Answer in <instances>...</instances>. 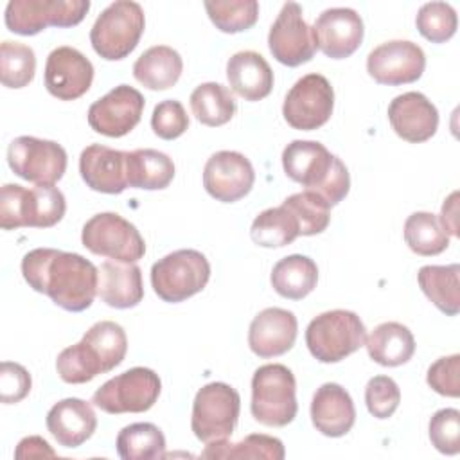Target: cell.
Returning a JSON list of instances; mask_svg holds the SVG:
<instances>
[{
	"mask_svg": "<svg viewBox=\"0 0 460 460\" xmlns=\"http://www.w3.org/2000/svg\"><path fill=\"white\" fill-rule=\"evenodd\" d=\"M22 275L34 291L70 313L88 309L97 295L99 270L79 253L34 248L22 259Z\"/></svg>",
	"mask_w": 460,
	"mask_h": 460,
	"instance_id": "6da1fadb",
	"label": "cell"
},
{
	"mask_svg": "<svg viewBox=\"0 0 460 460\" xmlns=\"http://www.w3.org/2000/svg\"><path fill=\"white\" fill-rule=\"evenodd\" d=\"M128 352L124 329L110 320L93 323L77 341L63 349L56 359V370L65 383L83 385L119 367Z\"/></svg>",
	"mask_w": 460,
	"mask_h": 460,
	"instance_id": "7a4b0ae2",
	"label": "cell"
},
{
	"mask_svg": "<svg viewBox=\"0 0 460 460\" xmlns=\"http://www.w3.org/2000/svg\"><path fill=\"white\" fill-rule=\"evenodd\" d=\"M282 167L288 178L316 192L329 207L338 205L350 189L347 165L316 140H293L282 151Z\"/></svg>",
	"mask_w": 460,
	"mask_h": 460,
	"instance_id": "3957f363",
	"label": "cell"
},
{
	"mask_svg": "<svg viewBox=\"0 0 460 460\" xmlns=\"http://www.w3.org/2000/svg\"><path fill=\"white\" fill-rule=\"evenodd\" d=\"M65 210V196L54 185L27 189L18 183H5L0 189V225L4 230L50 228L63 219Z\"/></svg>",
	"mask_w": 460,
	"mask_h": 460,
	"instance_id": "277c9868",
	"label": "cell"
},
{
	"mask_svg": "<svg viewBox=\"0 0 460 460\" xmlns=\"http://www.w3.org/2000/svg\"><path fill=\"white\" fill-rule=\"evenodd\" d=\"M250 410L264 426L282 428L293 422L298 411L296 381L286 365L268 363L253 372Z\"/></svg>",
	"mask_w": 460,
	"mask_h": 460,
	"instance_id": "5b68a950",
	"label": "cell"
},
{
	"mask_svg": "<svg viewBox=\"0 0 460 460\" xmlns=\"http://www.w3.org/2000/svg\"><path fill=\"white\" fill-rule=\"evenodd\" d=\"M367 329L361 318L347 309L314 316L305 329V345L320 363H338L365 345Z\"/></svg>",
	"mask_w": 460,
	"mask_h": 460,
	"instance_id": "8992f818",
	"label": "cell"
},
{
	"mask_svg": "<svg viewBox=\"0 0 460 460\" xmlns=\"http://www.w3.org/2000/svg\"><path fill=\"white\" fill-rule=\"evenodd\" d=\"M144 27L142 5L131 0H117L97 16L90 31V43L102 59L119 61L135 50Z\"/></svg>",
	"mask_w": 460,
	"mask_h": 460,
	"instance_id": "52a82bcc",
	"label": "cell"
},
{
	"mask_svg": "<svg viewBox=\"0 0 460 460\" xmlns=\"http://www.w3.org/2000/svg\"><path fill=\"white\" fill-rule=\"evenodd\" d=\"M210 279L207 257L192 248H181L158 259L151 268V286L164 302H183L199 293Z\"/></svg>",
	"mask_w": 460,
	"mask_h": 460,
	"instance_id": "ba28073f",
	"label": "cell"
},
{
	"mask_svg": "<svg viewBox=\"0 0 460 460\" xmlns=\"http://www.w3.org/2000/svg\"><path fill=\"white\" fill-rule=\"evenodd\" d=\"M241 411V397L226 383L214 381L201 386L192 402L190 428L203 444L226 440L235 429Z\"/></svg>",
	"mask_w": 460,
	"mask_h": 460,
	"instance_id": "9c48e42d",
	"label": "cell"
},
{
	"mask_svg": "<svg viewBox=\"0 0 460 460\" xmlns=\"http://www.w3.org/2000/svg\"><path fill=\"white\" fill-rule=\"evenodd\" d=\"M162 390L158 374L146 367H133L99 386L93 406L106 413H142L155 406Z\"/></svg>",
	"mask_w": 460,
	"mask_h": 460,
	"instance_id": "30bf717a",
	"label": "cell"
},
{
	"mask_svg": "<svg viewBox=\"0 0 460 460\" xmlns=\"http://www.w3.org/2000/svg\"><path fill=\"white\" fill-rule=\"evenodd\" d=\"M86 250L119 262H137L146 255V243L133 223L115 212L90 217L81 232Z\"/></svg>",
	"mask_w": 460,
	"mask_h": 460,
	"instance_id": "8fae6325",
	"label": "cell"
},
{
	"mask_svg": "<svg viewBox=\"0 0 460 460\" xmlns=\"http://www.w3.org/2000/svg\"><path fill=\"white\" fill-rule=\"evenodd\" d=\"M90 9L88 0H11L5 7V25L11 32L34 36L52 27H74Z\"/></svg>",
	"mask_w": 460,
	"mask_h": 460,
	"instance_id": "7c38bea8",
	"label": "cell"
},
{
	"mask_svg": "<svg viewBox=\"0 0 460 460\" xmlns=\"http://www.w3.org/2000/svg\"><path fill=\"white\" fill-rule=\"evenodd\" d=\"M11 171L36 185H54L66 171V151L54 140L16 137L7 147Z\"/></svg>",
	"mask_w": 460,
	"mask_h": 460,
	"instance_id": "4fadbf2b",
	"label": "cell"
},
{
	"mask_svg": "<svg viewBox=\"0 0 460 460\" xmlns=\"http://www.w3.org/2000/svg\"><path fill=\"white\" fill-rule=\"evenodd\" d=\"M334 90L322 74L300 77L288 92L282 115L293 129L313 131L322 128L332 115Z\"/></svg>",
	"mask_w": 460,
	"mask_h": 460,
	"instance_id": "5bb4252c",
	"label": "cell"
},
{
	"mask_svg": "<svg viewBox=\"0 0 460 460\" xmlns=\"http://www.w3.org/2000/svg\"><path fill=\"white\" fill-rule=\"evenodd\" d=\"M268 47L271 56L286 65L298 66L313 59L316 52V41L313 29L302 16V7L296 2H286L270 27Z\"/></svg>",
	"mask_w": 460,
	"mask_h": 460,
	"instance_id": "9a60e30c",
	"label": "cell"
},
{
	"mask_svg": "<svg viewBox=\"0 0 460 460\" xmlns=\"http://www.w3.org/2000/svg\"><path fill=\"white\" fill-rule=\"evenodd\" d=\"M426 68L424 50L408 40H392L377 45L367 58L368 75L388 86L415 83Z\"/></svg>",
	"mask_w": 460,
	"mask_h": 460,
	"instance_id": "2e32d148",
	"label": "cell"
},
{
	"mask_svg": "<svg viewBox=\"0 0 460 460\" xmlns=\"http://www.w3.org/2000/svg\"><path fill=\"white\" fill-rule=\"evenodd\" d=\"M144 106L146 101L137 88L119 84L88 108V124L95 133L119 138L140 122Z\"/></svg>",
	"mask_w": 460,
	"mask_h": 460,
	"instance_id": "e0dca14e",
	"label": "cell"
},
{
	"mask_svg": "<svg viewBox=\"0 0 460 460\" xmlns=\"http://www.w3.org/2000/svg\"><path fill=\"white\" fill-rule=\"evenodd\" d=\"M255 181L252 162L237 151H217L203 167V187L217 201L234 203L244 198Z\"/></svg>",
	"mask_w": 460,
	"mask_h": 460,
	"instance_id": "ac0fdd59",
	"label": "cell"
},
{
	"mask_svg": "<svg viewBox=\"0 0 460 460\" xmlns=\"http://www.w3.org/2000/svg\"><path fill=\"white\" fill-rule=\"evenodd\" d=\"M93 81L92 61L74 47L63 45L47 56L45 88L59 101H74L84 95Z\"/></svg>",
	"mask_w": 460,
	"mask_h": 460,
	"instance_id": "d6986e66",
	"label": "cell"
},
{
	"mask_svg": "<svg viewBox=\"0 0 460 460\" xmlns=\"http://www.w3.org/2000/svg\"><path fill=\"white\" fill-rule=\"evenodd\" d=\"M316 47L331 59L352 56L363 41V20L350 7L325 9L311 27Z\"/></svg>",
	"mask_w": 460,
	"mask_h": 460,
	"instance_id": "ffe728a7",
	"label": "cell"
},
{
	"mask_svg": "<svg viewBox=\"0 0 460 460\" xmlns=\"http://www.w3.org/2000/svg\"><path fill=\"white\" fill-rule=\"evenodd\" d=\"M388 120L397 137L420 144L437 133L438 111L424 93L406 92L388 104Z\"/></svg>",
	"mask_w": 460,
	"mask_h": 460,
	"instance_id": "44dd1931",
	"label": "cell"
},
{
	"mask_svg": "<svg viewBox=\"0 0 460 460\" xmlns=\"http://www.w3.org/2000/svg\"><path fill=\"white\" fill-rule=\"evenodd\" d=\"M83 181L102 194H120L128 189V151L90 144L79 156Z\"/></svg>",
	"mask_w": 460,
	"mask_h": 460,
	"instance_id": "7402d4cb",
	"label": "cell"
},
{
	"mask_svg": "<svg viewBox=\"0 0 460 460\" xmlns=\"http://www.w3.org/2000/svg\"><path fill=\"white\" fill-rule=\"evenodd\" d=\"M298 332L296 316L282 307L262 309L250 323L248 345L259 358L282 356L295 345Z\"/></svg>",
	"mask_w": 460,
	"mask_h": 460,
	"instance_id": "603a6c76",
	"label": "cell"
},
{
	"mask_svg": "<svg viewBox=\"0 0 460 460\" xmlns=\"http://www.w3.org/2000/svg\"><path fill=\"white\" fill-rule=\"evenodd\" d=\"M311 420L325 437H343L356 422V408L350 394L338 383H323L311 401Z\"/></svg>",
	"mask_w": 460,
	"mask_h": 460,
	"instance_id": "cb8c5ba5",
	"label": "cell"
},
{
	"mask_svg": "<svg viewBox=\"0 0 460 460\" xmlns=\"http://www.w3.org/2000/svg\"><path fill=\"white\" fill-rule=\"evenodd\" d=\"M97 428V417L90 402L68 397L56 402L47 413V429L63 447H79Z\"/></svg>",
	"mask_w": 460,
	"mask_h": 460,
	"instance_id": "d4e9b609",
	"label": "cell"
},
{
	"mask_svg": "<svg viewBox=\"0 0 460 460\" xmlns=\"http://www.w3.org/2000/svg\"><path fill=\"white\" fill-rule=\"evenodd\" d=\"M97 296L110 307L129 309L142 302V271L135 262L104 261L99 268Z\"/></svg>",
	"mask_w": 460,
	"mask_h": 460,
	"instance_id": "484cf974",
	"label": "cell"
},
{
	"mask_svg": "<svg viewBox=\"0 0 460 460\" xmlns=\"http://www.w3.org/2000/svg\"><path fill=\"white\" fill-rule=\"evenodd\" d=\"M230 88L244 101H261L273 90V70L255 50L235 52L226 63Z\"/></svg>",
	"mask_w": 460,
	"mask_h": 460,
	"instance_id": "4316f807",
	"label": "cell"
},
{
	"mask_svg": "<svg viewBox=\"0 0 460 460\" xmlns=\"http://www.w3.org/2000/svg\"><path fill=\"white\" fill-rule=\"evenodd\" d=\"M368 356L383 367H399L411 359L415 338L411 331L399 322H385L374 327L365 338Z\"/></svg>",
	"mask_w": 460,
	"mask_h": 460,
	"instance_id": "83f0119b",
	"label": "cell"
},
{
	"mask_svg": "<svg viewBox=\"0 0 460 460\" xmlns=\"http://www.w3.org/2000/svg\"><path fill=\"white\" fill-rule=\"evenodd\" d=\"M183 59L167 45L149 47L133 65L135 79L149 90H167L174 86L181 75Z\"/></svg>",
	"mask_w": 460,
	"mask_h": 460,
	"instance_id": "f1b7e54d",
	"label": "cell"
},
{
	"mask_svg": "<svg viewBox=\"0 0 460 460\" xmlns=\"http://www.w3.org/2000/svg\"><path fill=\"white\" fill-rule=\"evenodd\" d=\"M273 289L289 300L305 298L318 282V266L313 259L305 255H288L280 259L271 270Z\"/></svg>",
	"mask_w": 460,
	"mask_h": 460,
	"instance_id": "f546056e",
	"label": "cell"
},
{
	"mask_svg": "<svg viewBox=\"0 0 460 460\" xmlns=\"http://www.w3.org/2000/svg\"><path fill=\"white\" fill-rule=\"evenodd\" d=\"M460 266H422L417 273L419 286L422 293L431 300V304L446 313L447 316H455L460 311Z\"/></svg>",
	"mask_w": 460,
	"mask_h": 460,
	"instance_id": "4dcf8cb0",
	"label": "cell"
},
{
	"mask_svg": "<svg viewBox=\"0 0 460 460\" xmlns=\"http://www.w3.org/2000/svg\"><path fill=\"white\" fill-rule=\"evenodd\" d=\"M174 178L172 160L156 149L128 151V185L146 190L169 187Z\"/></svg>",
	"mask_w": 460,
	"mask_h": 460,
	"instance_id": "1f68e13d",
	"label": "cell"
},
{
	"mask_svg": "<svg viewBox=\"0 0 460 460\" xmlns=\"http://www.w3.org/2000/svg\"><path fill=\"white\" fill-rule=\"evenodd\" d=\"M190 110L194 117L210 128L223 126L235 115V99L221 83H201L190 93Z\"/></svg>",
	"mask_w": 460,
	"mask_h": 460,
	"instance_id": "d6a6232c",
	"label": "cell"
},
{
	"mask_svg": "<svg viewBox=\"0 0 460 460\" xmlns=\"http://www.w3.org/2000/svg\"><path fill=\"white\" fill-rule=\"evenodd\" d=\"M300 235L296 217L286 207L262 210L252 223L250 237L262 248H282Z\"/></svg>",
	"mask_w": 460,
	"mask_h": 460,
	"instance_id": "836d02e7",
	"label": "cell"
},
{
	"mask_svg": "<svg viewBox=\"0 0 460 460\" xmlns=\"http://www.w3.org/2000/svg\"><path fill=\"white\" fill-rule=\"evenodd\" d=\"M203 458H266V460H282L286 456V449L280 438L264 435V433H252L244 437L241 442H228L217 440L205 446Z\"/></svg>",
	"mask_w": 460,
	"mask_h": 460,
	"instance_id": "e575fe53",
	"label": "cell"
},
{
	"mask_svg": "<svg viewBox=\"0 0 460 460\" xmlns=\"http://www.w3.org/2000/svg\"><path fill=\"white\" fill-rule=\"evenodd\" d=\"M404 241L408 248L422 257L438 255L449 246V234L431 212H413L404 221Z\"/></svg>",
	"mask_w": 460,
	"mask_h": 460,
	"instance_id": "d590c367",
	"label": "cell"
},
{
	"mask_svg": "<svg viewBox=\"0 0 460 460\" xmlns=\"http://www.w3.org/2000/svg\"><path fill=\"white\" fill-rule=\"evenodd\" d=\"M115 446L122 460L162 458L165 437L162 429L151 422H135L119 431Z\"/></svg>",
	"mask_w": 460,
	"mask_h": 460,
	"instance_id": "8d00e7d4",
	"label": "cell"
},
{
	"mask_svg": "<svg viewBox=\"0 0 460 460\" xmlns=\"http://www.w3.org/2000/svg\"><path fill=\"white\" fill-rule=\"evenodd\" d=\"M34 50L20 41H2L0 45V81L7 88H23L34 79Z\"/></svg>",
	"mask_w": 460,
	"mask_h": 460,
	"instance_id": "74e56055",
	"label": "cell"
},
{
	"mask_svg": "<svg viewBox=\"0 0 460 460\" xmlns=\"http://www.w3.org/2000/svg\"><path fill=\"white\" fill-rule=\"evenodd\" d=\"M205 11L210 22L228 34L253 27L259 18V4L255 0H207Z\"/></svg>",
	"mask_w": 460,
	"mask_h": 460,
	"instance_id": "f35d334b",
	"label": "cell"
},
{
	"mask_svg": "<svg viewBox=\"0 0 460 460\" xmlns=\"http://www.w3.org/2000/svg\"><path fill=\"white\" fill-rule=\"evenodd\" d=\"M282 207L296 217L300 235H316L329 226L331 207L316 192L302 190L291 194L282 201Z\"/></svg>",
	"mask_w": 460,
	"mask_h": 460,
	"instance_id": "ab89813d",
	"label": "cell"
},
{
	"mask_svg": "<svg viewBox=\"0 0 460 460\" xmlns=\"http://www.w3.org/2000/svg\"><path fill=\"white\" fill-rule=\"evenodd\" d=\"M415 25L422 38L431 43H444L456 32L458 18L446 2H428L417 11Z\"/></svg>",
	"mask_w": 460,
	"mask_h": 460,
	"instance_id": "60d3db41",
	"label": "cell"
},
{
	"mask_svg": "<svg viewBox=\"0 0 460 460\" xmlns=\"http://www.w3.org/2000/svg\"><path fill=\"white\" fill-rule=\"evenodd\" d=\"M431 446L444 455L460 451V411L456 408H442L429 419Z\"/></svg>",
	"mask_w": 460,
	"mask_h": 460,
	"instance_id": "b9f144b4",
	"label": "cell"
},
{
	"mask_svg": "<svg viewBox=\"0 0 460 460\" xmlns=\"http://www.w3.org/2000/svg\"><path fill=\"white\" fill-rule=\"evenodd\" d=\"M401 402V390L388 376H374L365 386V404L372 417L388 419Z\"/></svg>",
	"mask_w": 460,
	"mask_h": 460,
	"instance_id": "7bdbcfd3",
	"label": "cell"
},
{
	"mask_svg": "<svg viewBox=\"0 0 460 460\" xmlns=\"http://www.w3.org/2000/svg\"><path fill=\"white\" fill-rule=\"evenodd\" d=\"M151 128L155 135L164 140H174L181 137L189 128V115L183 104L176 99H165L158 102L151 115Z\"/></svg>",
	"mask_w": 460,
	"mask_h": 460,
	"instance_id": "ee69618b",
	"label": "cell"
},
{
	"mask_svg": "<svg viewBox=\"0 0 460 460\" xmlns=\"http://www.w3.org/2000/svg\"><path fill=\"white\" fill-rule=\"evenodd\" d=\"M426 381L440 395L458 397L460 395V356L451 354L438 358L428 368Z\"/></svg>",
	"mask_w": 460,
	"mask_h": 460,
	"instance_id": "f6af8a7d",
	"label": "cell"
},
{
	"mask_svg": "<svg viewBox=\"0 0 460 460\" xmlns=\"http://www.w3.org/2000/svg\"><path fill=\"white\" fill-rule=\"evenodd\" d=\"M32 379L25 367L13 361L0 365V401L4 404H16L31 392Z\"/></svg>",
	"mask_w": 460,
	"mask_h": 460,
	"instance_id": "bcb514c9",
	"label": "cell"
},
{
	"mask_svg": "<svg viewBox=\"0 0 460 460\" xmlns=\"http://www.w3.org/2000/svg\"><path fill=\"white\" fill-rule=\"evenodd\" d=\"M54 458L56 451L49 446V442L38 435L32 437H25L18 442L16 449H14V458L22 460V458Z\"/></svg>",
	"mask_w": 460,
	"mask_h": 460,
	"instance_id": "7dc6e473",
	"label": "cell"
},
{
	"mask_svg": "<svg viewBox=\"0 0 460 460\" xmlns=\"http://www.w3.org/2000/svg\"><path fill=\"white\" fill-rule=\"evenodd\" d=\"M444 230L455 237H458V192H451L449 198L442 205V212L438 216Z\"/></svg>",
	"mask_w": 460,
	"mask_h": 460,
	"instance_id": "c3c4849f",
	"label": "cell"
}]
</instances>
